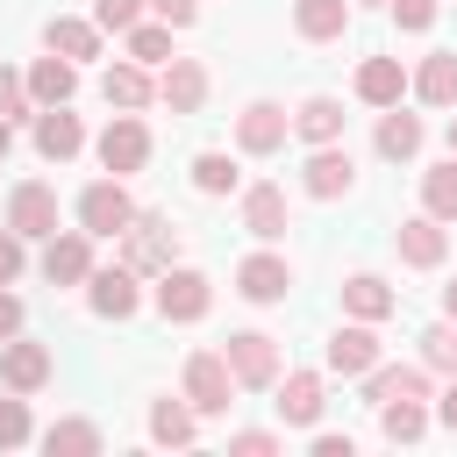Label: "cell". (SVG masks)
I'll list each match as a JSON object with an SVG mask.
<instances>
[{
	"instance_id": "1",
	"label": "cell",
	"mask_w": 457,
	"mask_h": 457,
	"mask_svg": "<svg viewBox=\"0 0 457 457\" xmlns=\"http://www.w3.org/2000/svg\"><path fill=\"white\" fill-rule=\"evenodd\" d=\"M171 257H179L171 214H143V207H136V221L121 228V264H129L136 278H157V271H171Z\"/></svg>"
},
{
	"instance_id": "2",
	"label": "cell",
	"mask_w": 457,
	"mask_h": 457,
	"mask_svg": "<svg viewBox=\"0 0 457 457\" xmlns=\"http://www.w3.org/2000/svg\"><path fill=\"white\" fill-rule=\"evenodd\" d=\"M129 221H136V200H129L121 179H93V186L79 193V228H86V236H121Z\"/></svg>"
},
{
	"instance_id": "3",
	"label": "cell",
	"mask_w": 457,
	"mask_h": 457,
	"mask_svg": "<svg viewBox=\"0 0 457 457\" xmlns=\"http://www.w3.org/2000/svg\"><path fill=\"white\" fill-rule=\"evenodd\" d=\"M214 307V286H207V271H193V264H171V271H157V314L164 321H200Z\"/></svg>"
},
{
	"instance_id": "4",
	"label": "cell",
	"mask_w": 457,
	"mask_h": 457,
	"mask_svg": "<svg viewBox=\"0 0 457 457\" xmlns=\"http://www.w3.org/2000/svg\"><path fill=\"white\" fill-rule=\"evenodd\" d=\"M228 393H236V371L221 350H193L186 357V400L193 414H228Z\"/></svg>"
},
{
	"instance_id": "5",
	"label": "cell",
	"mask_w": 457,
	"mask_h": 457,
	"mask_svg": "<svg viewBox=\"0 0 457 457\" xmlns=\"http://www.w3.org/2000/svg\"><path fill=\"white\" fill-rule=\"evenodd\" d=\"M221 357H228L236 386H278V343H271L264 328H236V336L221 343Z\"/></svg>"
},
{
	"instance_id": "6",
	"label": "cell",
	"mask_w": 457,
	"mask_h": 457,
	"mask_svg": "<svg viewBox=\"0 0 457 457\" xmlns=\"http://www.w3.org/2000/svg\"><path fill=\"white\" fill-rule=\"evenodd\" d=\"M93 150H100V164H107L114 179H129V171H143V164H150V129H143L136 114H114V121L100 129V143H93Z\"/></svg>"
},
{
	"instance_id": "7",
	"label": "cell",
	"mask_w": 457,
	"mask_h": 457,
	"mask_svg": "<svg viewBox=\"0 0 457 457\" xmlns=\"http://www.w3.org/2000/svg\"><path fill=\"white\" fill-rule=\"evenodd\" d=\"M86 307H93L100 321H129V314L143 307L136 271H129V264H114V271H86Z\"/></svg>"
},
{
	"instance_id": "8",
	"label": "cell",
	"mask_w": 457,
	"mask_h": 457,
	"mask_svg": "<svg viewBox=\"0 0 457 457\" xmlns=\"http://www.w3.org/2000/svg\"><path fill=\"white\" fill-rule=\"evenodd\" d=\"M286 129H293V114H286L278 100H250V107L236 114V150H250V157H271V150L286 143Z\"/></svg>"
},
{
	"instance_id": "9",
	"label": "cell",
	"mask_w": 457,
	"mask_h": 457,
	"mask_svg": "<svg viewBox=\"0 0 457 457\" xmlns=\"http://www.w3.org/2000/svg\"><path fill=\"white\" fill-rule=\"evenodd\" d=\"M7 228H14L21 243H29V236H43V243H50V236H57V193H50V186H36V179H29V186H14V193H7Z\"/></svg>"
},
{
	"instance_id": "10",
	"label": "cell",
	"mask_w": 457,
	"mask_h": 457,
	"mask_svg": "<svg viewBox=\"0 0 457 457\" xmlns=\"http://www.w3.org/2000/svg\"><path fill=\"white\" fill-rule=\"evenodd\" d=\"M236 293H243V300H257V307H278V300L293 293V264H286V257H271V250H257V257H243V264H236Z\"/></svg>"
},
{
	"instance_id": "11",
	"label": "cell",
	"mask_w": 457,
	"mask_h": 457,
	"mask_svg": "<svg viewBox=\"0 0 457 457\" xmlns=\"http://www.w3.org/2000/svg\"><path fill=\"white\" fill-rule=\"evenodd\" d=\"M0 386H7V393H43V386H50V350L7 336V343H0Z\"/></svg>"
},
{
	"instance_id": "12",
	"label": "cell",
	"mask_w": 457,
	"mask_h": 457,
	"mask_svg": "<svg viewBox=\"0 0 457 457\" xmlns=\"http://www.w3.org/2000/svg\"><path fill=\"white\" fill-rule=\"evenodd\" d=\"M79 150H86V121L71 114V100H64V107H43V114H36V157L64 164V157H79Z\"/></svg>"
},
{
	"instance_id": "13",
	"label": "cell",
	"mask_w": 457,
	"mask_h": 457,
	"mask_svg": "<svg viewBox=\"0 0 457 457\" xmlns=\"http://www.w3.org/2000/svg\"><path fill=\"white\" fill-rule=\"evenodd\" d=\"M86 271H93V236H86V228L50 236V250H43V278H50V286H86Z\"/></svg>"
},
{
	"instance_id": "14",
	"label": "cell",
	"mask_w": 457,
	"mask_h": 457,
	"mask_svg": "<svg viewBox=\"0 0 457 457\" xmlns=\"http://www.w3.org/2000/svg\"><path fill=\"white\" fill-rule=\"evenodd\" d=\"M314 200H343L350 186H357V164H350V150H336V143H314V157H307V179H300Z\"/></svg>"
},
{
	"instance_id": "15",
	"label": "cell",
	"mask_w": 457,
	"mask_h": 457,
	"mask_svg": "<svg viewBox=\"0 0 457 457\" xmlns=\"http://www.w3.org/2000/svg\"><path fill=\"white\" fill-rule=\"evenodd\" d=\"M157 100H164L171 114H193V107L207 100V64H200V57H171L164 79H157Z\"/></svg>"
},
{
	"instance_id": "16",
	"label": "cell",
	"mask_w": 457,
	"mask_h": 457,
	"mask_svg": "<svg viewBox=\"0 0 457 457\" xmlns=\"http://www.w3.org/2000/svg\"><path fill=\"white\" fill-rule=\"evenodd\" d=\"M371 364H378V336H371V321H350V328H336V336H328V371L364 378Z\"/></svg>"
},
{
	"instance_id": "17",
	"label": "cell",
	"mask_w": 457,
	"mask_h": 457,
	"mask_svg": "<svg viewBox=\"0 0 457 457\" xmlns=\"http://www.w3.org/2000/svg\"><path fill=\"white\" fill-rule=\"evenodd\" d=\"M364 400L386 407V400H428V371L421 364H371L364 371Z\"/></svg>"
},
{
	"instance_id": "18",
	"label": "cell",
	"mask_w": 457,
	"mask_h": 457,
	"mask_svg": "<svg viewBox=\"0 0 457 457\" xmlns=\"http://www.w3.org/2000/svg\"><path fill=\"white\" fill-rule=\"evenodd\" d=\"M271 407H278V421H293V428H314L328 400H321V378H314V371H286V386H278V400H271Z\"/></svg>"
},
{
	"instance_id": "19",
	"label": "cell",
	"mask_w": 457,
	"mask_h": 457,
	"mask_svg": "<svg viewBox=\"0 0 457 457\" xmlns=\"http://www.w3.org/2000/svg\"><path fill=\"white\" fill-rule=\"evenodd\" d=\"M71 93H79V64L57 57V50L36 57V71H29V100H36V107H64Z\"/></svg>"
},
{
	"instance_id": "20",
	"label": "cell",
	"mask_w": 457,
	"mask_h": 457,
	"mask_svg": "<svg viewBox=\"0 0 457 457\" xmlns=\"http://www.w3.org/2000/svg\"><path fill=\"white\" fill-rule=\"evenodd\" d=\"M400 93H407V64L400 57H364L357 64V100L364 107H393Z\"/></svg>"
},
{
	"instance_id": "21",
	"label": "cell",
	"mask_w": 457,
	"mask_h": 457,
	"mask_svg": "<svg viewBox=\"0 0 457 457\" xmlns=\"http://www.w3.org/2000/svg\"><path fill=\"white\" fill-rule=\"evenodd\" d=\"M243 228L257 243H278L286 236V186H250L243 193Z\"/></svg>"
},
{
	"instance_id": "22",
	"label": "cell",
	"mask_w": 457,
	"mask_h": 457,
	"mask_svg": "<svg viewBox=\"0 0 457 457\" xmlns=\"http://www.w3.org/2000/svg\"><path fill=\"white\" fill-rule=\"evenodd\" d=\"M400 264H414V271H436L443 264V221L436 214H414V221H400Z\"/></svg>"
},
{
	"instance_id": "23",
	"label": "cell",
	"mask_w": 457,
	"mask_h": 457,
	"mask_svg": "<svg viewBox=\"0 0 457 457\" xmlns=\"http://www.w3.org/2000/svg\"><path fill=\"white\" fill-rule=\"evenodd\" d=\"M343 307H350L357 321H386V314L400 307V293H393L378 271H350V278H343Z\"/></svg>"
},
{
	"instance_id": "24",
	"label": "cell",
	"mask_w": 457,
	"mask_h": 457,
	"mask_svg": "<svg viewBox=\"0 0 457 457\" xmlns=\"http://www.w3.org/2000/svg\"><path fill=\"white\" fill-rule=\"evenodd\" d=\"M43 50H57V57H100V29L93 21H79V14H50L43 21Z\"/></svg>"
},
{
	"instance_id": "25",
	"label": "cell",
	"mask_w": 457,
	"mask_h": 457,
	"mask_svg": "<svg viewBox=\"0 0 457 457\" xmlns=\"http://www.w3.org/2000/svg\"><path fill=\"white\" fill-rule=\"evenodd\" d=\"M100 93H107V107H121V114H136V107H150V100H157V86H150V71H143L136 57H129V64H107Z\"/></svg>"
},
{
	"instance_id": "26",
	"label": "cell",
	"mask_w": 457,
	"mask_h": 457,
	"mask_svg": "<svg viewBox=\"0 0 457 457\" xmlns=\"http://www.w3.org/2000/svg\"><path fill=\"white\" fill-rule=\"evenodd\" d=\"M293 136H300V143H336V136H343V100L307 93V100L293 107Z\"/></svg>"
},
{
	"instance_id": "27",
	"label": "cell",
	"mask_w": 457,
	"mask_h": 457,
	"mask_svg": "<svg viewBox=\"0 0 457 457\" xmlns=\"http://www.w3.org/2000/svg\"><path fill=\"white\" fill-rule=\"evenodd\" d=\"M293 29L307 43H336L350 29V0H293Z\"/></svg>"
},
{
	"instance_id": "28",
	"label": "cell",
	"mask_w": 457,
	"mask_h": 457,
	"mask_svg": "<svg viewBox=\"0 0 457 457\" xmlns=\"http://www.w3.org/2000/svg\"><path fill=\"white\" fill-rule=\"evenodd\" d=\"M407 86H414L428 107H450V100H457V50H436V57H421V71H414Z\"/></svg>"
},
{
	"instance_id": "29",
	"label": "cell",
	"mask_w": 457,
	"mask_h": 457,
	"mask_svg": "<svg viewBox=\"0 0 457 457\" xmlns=\"http://www.w3.org/2000/svg\"><path fill=\"white\" fill-rule=\"evenodd\" d=\"M200 436V421H193V400H157L150 407V443H171V450H186Z\"/></svg>"
},
{
	"instance_id": "30",
	"label": "cell",
	"mask_w": 457,
	"mask_h": 457,
	"mask_svg": "<svg viewBox=\"0 0 457 457\" xmlns=\"http://www.w3.org/2000/svg\"><path fill=\"white\" fill-rule=\"evenodd\" d=\"M414 150H421V121H414V114H400V100H393V107L378 114V157H393V164H400V157H414Z\"/></svg>"
},
{
	"instance_id": "31",
	"label": "cell",
	"mask_w": 457,
	"mask_h": 457,
	"mask_svg": "<svg viewBox=\"0 0 457 457\" xmlns=\"http://www.w3.org/2000/svg\"><path fill=\"white\" fill-rule=\"evenodd\" d=\"M378 436L386 443H421L428 436V407L421 400H386L378 407Z\"/></svg>"
},
{
	"instance_id": "32",
	"label": "cell",
	"mask_w": 457,
	"mask_h": 457,
	"mask_svg": "<svg viewBox=\"0 0 457 457\" xmlns=\"http://www.w3.org/2000/svg\"><path fill=\"white\" fill-rule=\"evenodd\" d=\"M236 179H243V171H236V157H228V150H200V157H193V186H200L207 200L236 193Z\"/></svg>"
},
{
	"instance_id": "33",
	"label": "cell",
	"mask_w": 457,
	"mask_h": 457,
	"mask_svg": "<svg viewBox=\"0 0 457 457\" xmlns=\"http://www.w3.org/2000/svg\"><path fill=\"white\" fill-rule=\"evenodd\" d=\"M43 450H50V457H93V450H100V428H93V421H50V428H43Z\"/></svg>"
},
{
	"instance_id": "34",
	"label": "cell",
	"mask_w": 457,
	"mask_h": 457,
	"mask_svg": "<svg viewBox=\"0 0 457 457\" xmlns=\"http://www.w3.org/2000/svg\"><path fill=\"white\" fill-rule=\"evenodd\" d=\"M421 207H428L436 221H457V157L436 164V171H421Z\"/></svg>"
},
{
	"instance_id": "35",
	"label": "cell",
	"mask_w": 457,
	"mask_h": 457,
	"mask_svg": "<svg viewBox=\"0 0 457 457\" xmlns=\"http://www.w3.org/2000/svg\"><path fill=\"white\" fill-rule=\"evenodd\" d=\"M129 57L136 64H171L179 50H171V21H136L129 29Z\"/></svg>"
},
{
	"instance_id": "36",
	"label": "cell",
	"mask_w": 457,
	"mask_h": 457,
	"mask_svg": "<svg viewBox=\"0 0 457 457\" xmlns=\"http://www.w3.org/2000/svg\"><path fill=\"white\" fill-rule=\"evenodd\" d=\"M421 364H428V371H457V321L421 328Z\"/></svg>"
},
{
	"instance_id": "37",
	"label": "cell",
	"mask_w": 457,
	"mask_h": 457,
	"mask_svg": "<svg viewBox=\"0 0 457 457\" xmlns=\"http://www.w3.org/2000/svg\"><path fill=\"white\" fill-rule=\"evenodd\" d=\"M29 107H36V100H29V79L0 64V121H36Z\"/></svg>"
},
{
	"instance_id": "38",
	"label": "cell",
	"mask_w": 457,
	"mask_h": 457,
	"mask_svg": "<svg viewBox=\"0 0 457 457\" xmlns=\"http://www.w3.org/2000/svg\"><path fill=\"white\" fill-rule=\"evenodd\" d=\"M29 443V400L14 393V400H0V450H21Z\"/></svg>"
},
{
	"instance_id": "39",
	"label": "cell",
	"mask_w": 457,
	"mask_h": 457,
	"mask_svg": "<svg viewBox=\"0 0 457 457\" xmlns=\"http://www.w3.org/2000/svg\"><path fill=\"white\" fill-rule=\"evenodd\" d=\"M136 14H143V0H93V29H136Z\"/></svg>"
},
{
	"instance_id": "40",
	"label": "cell",
	"mask_w": 457,
	"mask_h": 457,
	"mask_svg": "<svg viewBox=\"0 0 457 457\" xmlns=\"http://www.w3.org/2000/svg\"><path fill=\"white\" fill-rule=\"evenodd\" d=\"M228 450H236V457H271L278 436H271V428H243V436H228Z\"/></svg>"
},
{
	"instance_id": "41",
	"label": "cell",
	"mask_w": 457,
	"mask_h": 457,
	"mask_svg": "<svg viewBox=\"0 0 457 457\" xmlns=\"http://www.w3.org/2000/svg\"><path fill=\"white\" fill-rule=\"evenodd\" d=\"M393 21L400 29H428L436 21V0H393Z\"/></svg>"
},
{
	"instance_id": "42",
	"label": "cell",
	"mask_w": 457,
	"mask_h": 457,
	"mask_svg": "<svg viewBox=\"0 0 457 457\" xmlns=\"http://www.w3.org/2000/svg\"><path fill=\"white\" fill-rule=\"evenodd\" d=\"M14 278H21V236L0 228V286H14Z\"/></svg>"
},
{
	"instance_id": "43",
	"label": "cell",
	"mask_w": 457,
	"mask_h": 457,
	"mask_svg": "<svg viewBox=\"0 0 457 457\" xmlns=\"http://www.w3.org/2000/svg\"><path fill=\"white\" fill-rule=\"evenodd\" d=\"M157 7V21H171V29H193V14H200V0H150Z\"/></svg>"
},
{
	"instance_id": "44",
	"label": "cell",
	"mask_w": 457,
	"mask_h": 457,
	"mask_svg": "<svg viewBox=\"0 0 457 457\" xmlns=\"http://www.w3.org/2000/svg\"><path fill=\"white\" fill-rule=\"evenodd\" d=\"M7 336H21V300L0 286V343H7Z\"/></svg>"
},
{
	"instance_id": "45",
	"label": "cell",
	"mask_w": 457,
	"mask_h": 457,
	"mask_svg": "<svg viewBox=\"0 0 457 457\" xmlns=\"http://www.w3.org/2000/svg\"><path fill=\"white\" fill-rule=\"evenodd\" d=\"M436 421L457 428V371H450V386H443V400H436Z\"/></svg>"
},
{
	"instance_id": "46",
	"label": "cell",
	"mask_w": 457,
	"mask_h": 457,
	"mask_svg": "<svg viewBox=\"0 0 457 457\" xmlns=\"http://www.w3.org/2000/svg\"><path fill=\"white\" fill-rule=\"evenodd\" d=\"M350 450H357L350 436H314V457H350Z\"/></svg>"
},
{
	"instance_id": "47",
	"label": "cell",
	"mask_w": 457,
	"mask_h": 457,
	"mask_svg": "<svg viewBox=\"0 0 457 457\" xmlns=\"http://www.w3.org/2000/svg\"><path fill=\"white\" fill-rule=\"evenodd\" d=\"M7 150H14V121H0V164H7Z\"/></svg>"
},
{
	"instance_id": "48",
	"label": "cell",
	"mask_w": 457,
	"mask_h": 457,
	"mask_svg": "<svg viewBox=\"0 0 457 457\" xmlns=\"http://www.w3.org/2000/svg\"><path fill=\"white\" fill-rule=\"evenodd\" d=\"M443 314H450V321H457V278H450V286H443Z\"/></svg>"
},
{
	"instance_id": "49",
	"label": "cell",
	"mask_w": 457,
	"mask_h": 457,
	"mask_svg": "<svg viewBox=\"0 0 457 457\" xmlns=\"http://www.w3.org/2000/svg\"><path fill=\"white\" fill-rule=\"evenodd\" d=\"M450 157H457V121H450Z\"/></svg>"
}]
</instances>
